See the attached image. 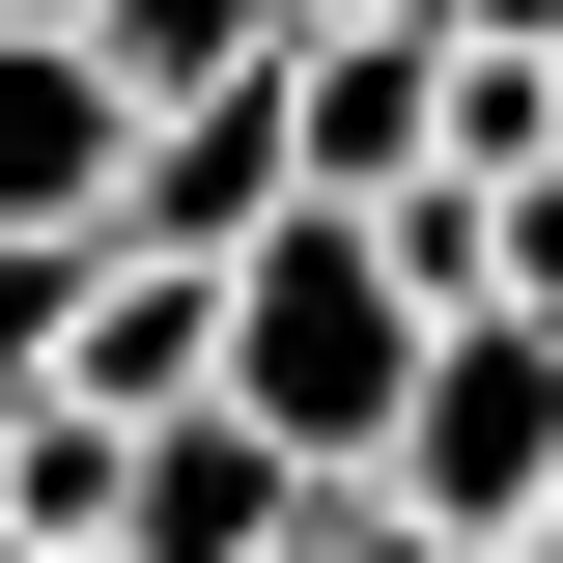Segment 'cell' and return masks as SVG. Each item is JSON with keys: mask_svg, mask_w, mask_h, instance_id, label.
I'll list each match as a JSON object with an SVG mask.
<instances>
[{"mask_svg": "<svg viewBox=\"0 0 563 563\" xmlns=\"http://www.w3.org/2000/svg\"><path fill=\"white\" fill-rule=\"evenodd\" d=\"M422 366H451V310H422L395 225H282V254L225 282V422H254V451H310V479H395Z\"/></svg>", "mask_w": 563, "mask_h": 563, "instance_id": "6da1fadb", "label": "cell"}, {"mask_svg": "<svg viewBox=\"0 0 563 563\" xmlns=\"http://www.w3.org/2000/svg\"><path fill=\"white\" fill-rule=\"evenodd\" d=\"M395 507H422L451 563L563 536V339H536V310H479V339L422 366V422H395Z\"/></svg>", "mask_w": 563, "mask_h": 563, "instance_id": "7a4b0ae2", "label": "cell"}, {"mask_svg": "<svg viewBox=\"0 0 563 563\" xmlns=\"http://www.w3.org/2000/svg\"><path fill=\"white\" fill-rule=\"evenodd\" d=\"M282 169H310V225L451 198V29H339V57H282Z\"/></svg>", "mask_w": 563, "mask_h": 563, "instance_id": "3957f363", "label": "cell"}, {"mask_svg": "<svg viewBox=\"0 0 563 563\" xmlns=\"http://www.w3.org/2000/svg\"><path fill=\"white\" fill-rule=\"evenodd\" d=\"M113 198H141V85L85 29H0V254H113Z\"/></svg>", "mask_w": 563, "mask_h": 563, "instance_id": "277c9868", "label": "cell"}, {"mask_svg": "<svg viewBox=\"0 0 563 563\" xmlns=\"http://www.w3.org/2000/svg\"><path fill=\"white\" fill-rule=\"evenodd\" d=\"M310 507H339V479H310V451H254V422H141V507H113V563H310Z\"/></svg>", "mask_w": 563, "mask_h": 563, "instance_id": "5b68a950", "label": "cell"}, {"mask_svg": "<svg viewBox=\"0 0 563 563\" xmlns=\"http://www.w3.org/2000/svg\"><path fill=\"white\" fill-rule=\"evenodd\" d=\"M85 422H198L225 395V282H169V254H113V310H85V366H57Z\"/></svg>", "mask_w": 563, "mask_h": 563, "instance_id": "8992f818", "label": "cell"}, {"mask_svg": "<svg viewBox=\"0 0 563 563\" xmlns=\"http://www.w3.org/2000/svg\"><path fill=\"white\" fill-rule=\"evenodd\" d=\"M85 57H113V85H141V141H169V113H254V85H282V0H113Z\"/></svg>", "mask_w": 563, "mask_h": 563, "instance_id": "52a82bcc", "label": "cell"}, {"mask_svg": "<svg viewBox=\"0 0 563 563\" xmlns=\"http://www.w3.org/2000/svg\"><path fill=\"white\" fill-rule=\"evenodd\" d=\"M310 563H451V536H422L395 479H339V507H310Z\"/></svg>", "mask_w": 563, "mask_h": 563, "instance_id": "ba28073f", "label": "cell"}, {"mask_svg": "<svg viewBox=\"0 0 563 563\" xmlns=\"http://www.w3.org/2000/svg\"><path fill=\"white\" fill-rule=\"evenodd\" d=\"M422 29H451V57H563V0H422Z\"/></svg>", "mask_w": 563, "mask_h": 563, "instance_id": "9c48e42d", "label": "cell"}, {"mask_svg": "<svg viewBox=\"0 0 563 563\" xmlns=\"http://www.w3.org/2000/svg\"><path fill=\"white\" fill-rule=\"evenodd\" d=\"M339 29H422V0H282V57H339Z\"/></svg>", "mask_w": 563, "mask_h": 563, "instance_id": "30bf717a", "label": "cell"}, {"mask_svg": "<svg viewBox=\"0 0 563 563\" xmlns=\"http://www.w3.org/2000/svg\"><path fill=\"white\" fill-rule=\"evenodd\" d=\"M0 29H113V0H0Z\"/></svg>", "mask_w": 563, "mask_h": 563, "instance_id": "8fae6325", "label": "cell"}]
</instances>
